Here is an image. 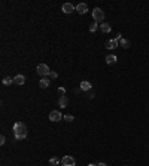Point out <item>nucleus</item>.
<instances>
[{"label":"nucleus","mask_w":149,"mask_h":166,"mask_svg":"<svg viewBox=\"0 0 149 166\" xmlns=\"http://www.w3.org/2000/svg\"><path fill=\"white\" fill-rule=\"evenodd\" d=\"M12 131H14V135H15V138L18 139V141L27 138V126H26V123L17 122L14 125V129H12Z\"/></svg>","instance_id":"obj_1"},{"label":"nucleus","mask_w":149,"mask_h":166,"mask_svg":"<svg viewBox=\"0 0 149 166\" xmlns=\"http://www.w3.org/2000/svg\"><path fill=\"white\" fill-rule=\"evenodd\" d=\"M93 18L95 22H103L104 21V12L100 8H94L93 9Z\"/></svg>","instance_id":"obj_2"},{"label":"nucleus","mask_w":149,"mask_h":166,"mask_svg":"<svg viewBox=\"0 0 149 166\" xmlns=\"http://www.w3.org/2000/svg\"><path fill=\"white\" fill-rule=\"evenodd\" d=\"M36 73L40 76V77H46V76L51 73V70H49V67L46 65V64H39L36 68Z\"/></svg>","instance_id":"obj_3"},{"label":"nucleus","mask_w":149,"mask_h":166,"mask_svg":"<svg viewBox=\"0 0 149 166\" xmlns=\"http://www.w3.org/2000/svg\"><path fill=\"white\" fill-rule=\"evenodd\" d=\"M74 165H76V160L72 156H64L61 159V166H74Z\"/></svg>","instance_id":"obj_4"},{"label":"nucleus","mask_w":149,"mask_h":166,"mask_svg":"<svg viewBox=\"0 0 149 166\" xmlns=\"http://www.w3.org/2000/svg\"><path fill=\"white\" fill-rule=\"evenodd\" d=\"M61 113L58 111V110H52L51 113H49V120L51 122H58V120H61Z\"/></svg>","instance_id":"obj_5"},{"label":"nucleus","mask_w":149,"mask_h":166,"mask_svg":"<svg viewBox=\"0 0 149 166\" xmlns=\"http://www.w3.org/2000/svg\"><path fill=\"white\" fill-rule=\"evenodd\" d=\"M67 105H69V98L66 95H60V98H58V107L66 108Z\"/></svg>","instance_id":"obj_6"},{"label":"nucleus","mask_w":149,"mask_h":166,"mask_svg":"<svg viewBox=\"0 0 149 166\" xmlns=\"http://www.w3.org/2000/svg\"><path fill=\"white\" fill-rule=\"evenodd\" d=\"M118 46H119V42L116 39H110V40L106 42V48L107 49H116Z\"/></svg>","instance_id":"obj_7"},{"label":"nucleus","mask_w":149,"mask_h":166,"mask_svg":"<svg viewBox=\"0 0 149 166\" xmlns=\"http://www.w3.org/2000/svg\"><path fill=\"white\" fill-rule=\"evenodd\" d=\"M14 83H15V85H19V86H22L24 83H26V77H24L22 74H17L15 77H14Z\"/></svg>","instance_id":"obj_8"},{"label":"nucleus","mask_w":149,"mask_h":166,"mask_svg":"<svg viewBox=\"0 0 149 166\" xmlns=\"http://www.w3.org/2000/svg\"><path fill=\"white\" fill-rule=\"evenodd\" d=\"M76 10L79 12V14H86V12H88V5L86 3H79L76 6Z\"/></svg>","instance_id":"obj_9"},{"label":"nucleus","mask_w":149,"mask_h":166,"mask_svg":"<svg viewBox=\"0 0 149 166\" xmlns=\"http://www.w3.org/2000/svg\"><path fill=\"white\" fill-rule=\"evenodd\" d=\"M91 87H93V85H91L88 80H84V82H81V91H86V92H88Z\"/></svg>","instance_id":"obj_10"},{"label":"nucleus","mask_w":149,"mask_h":166,"mask_svg":"<svg viewBox=\"0 0 149 166\" xmlns=\"http://www.w3.org/2000/svg\"><path fill=\"white\" fill-rule=\"evenodd\" d=\"M49 85H51V80H49L48 77H42V79H40V82H39V86H40L42 89H46Z\"/></svg>","instance_id":"obj_11"},{"label":"nucleus","mask_w":149,"mask_h":166,"mask_svg":"<svg viewBox=\"0 0 149 166\" xmlns=\"http://www.w3.org/2000/svg\"><path fill=\"white\" fill-rule=\"evenodd\" d=\"M73 10H74L73 5H70V3H64L63 5V12H64V14H72Z\"/></svg>","instance_id":"obj_12"},{"label":"nucleus","mask_w":149,"mask_h":166,"mask_svg":"<svg viewBox=\"0 0 149 166\" xmlns=\"http://www.w3.org/2000/svg\"><path fill=\"white\" fill-rule=\"evenodd\" d=\"M100 30L103 31V33H110V30H112V27H110V25L109 24H100Z\"/></svg>","instance_id":"obj_13"},{"label":"nucleus","mask_w":149,"mask_h":166,"mask_svg":"<svg viewBox=\"0 0 149 166\" xmlns=\"http://www.w3.org/2000/svg\"><path fill=\"white\" fill-rule=\"evenodd\" d=\"M119 46L124 48V49H128V48H130V42H128L127 39H121V40H119Z\"/></svg>","instance_id":"obj_14"},{"label":"nucleus","mask_w":149,"mask_h":166,"mask_svg":"<svg viewBox=\"0 0 149 166\" xmlns=\"http://www.w3.org/2000/svg\"><path fill=\"white\" fill-rule=\"evenodd\" d=\"M60 163H61V160L58 157H51V159H49V165H51V166H58Z\"/></svg>","instance_id":"obj_15"},{"label":"nucleus","mask_w":149,"mask_h":166,"mask_svg":"<svg viewBox=\"0 0 149 166\" xmlns=\"http://www.w3.org/2000/svg\"><path fill=\"white\" fill-rule=\"evenodd\" d=\"M116 59H118L116 55H107L106 56V62L107 64H113V62H116Z\"/></svg>","instance_id":"obj_16"},{"label":"nucleus","mask_w":149,"mask_h":166,"mask_svg":"<svg viewBox=\"0 0 149 166\" xmlns=\"http://www.w3.org/2000/svg\"><path fill=\"white\" fill-rule=\"evenodd\" d=\"M46 77H48L49 80H52V79H57V77H58V73H57V71H51V73H49V74L46 76Z\"/></svg>","instance_id":"obj_17"},{"label":"nucleus","mask_w":149,"mask_h":166,"mask_svg":"<svg viewBox=\"0 0 149 166\" xmlns=\"http://www.w3.org/2000/svg\"><path fill=\"white\" fill-rule=\"evenodd\" d=\"M97 30H98V24H95V22L94 24H90V31L91 33H95Z\"/></svg>","instance_id":"obj_18"},{"label":"nucleus","mask_w":149,"mask_h":166,"mask_svg":"<svg viewBox=\"0 0 149 166\" xmlns=\"http://www.w3.org/2000/svg\"><path fill=\"white\" fill-rule=\"evenodd\" d=\"M2 83H3V85H6V86H8V85H12V83H14V79H10V77H5Z\"/></svg>","instance_id":"obj_19"},{"label":"nucleus","mask_w":149,"mask_h":166,"mask_svg":"<svg viewBox=\"0 0 149 166\" xmlns=\"http://www.w3.org/2000/svg\"><path fill=\"white\" fill-rule=\"evenodd\" d=\"M63 119H64V120H66L67 123H70V122H73V120H74V117L72 116V114H67V116H64Z\"/></svg>","instance_id":"obj_20"},{"label":"nucleus","mask_w":149,"mask_h":166,"mask_svg":"<svg viewBox=\"0 0 149 166\" xmlns=\"http://www.w3.org/2000/svg\"><path fill=\"white\" fill-rule=\"evenodd\" d=\"M5 143H6V136H5V135H2V136H0V144L3 145Z\"/></svg>","instance_id":"obj_21"},{"label":"nucleus","mask_w":149,"mask_h":166,"mask_svg":"<svg viewBox=\"0 0 149 166\" xmlns=\"http://www.w3.org/2000/svg\"><path fill=\"white\" fill-rule=\"evenodd\" d=\"M58 92H60V95H64L66 94V89L64 87H58Z\"/></svg>","instance_id":"obj_22"},{"label":"nucleus","mask_w":149,"mask_h":166,"mask_svg":"<svg viewBox=\"0 0 149 166\" xmlns=\"http://www.w3.org/2000/svg\"><path fill=\"white\" fill-rule=\"evenodd\" d=\"M97 166H107L106 163H97Z\"/></svg>","instance_id":"obj_23"},{"label":"nucleus","mask_w":149,"mask_h":166,"mask_svg":"<svg viewBox=\"0 0 149 166\" xmlns=\"http://www.w3.org/2000/svg\"><path fill=\"white\" fill-rule=\"evenodd\" d=\"M86 166H97V165H94V163H90V165H86Z\"/></svg>","instance_id":"obj_24"}]
</instances>
